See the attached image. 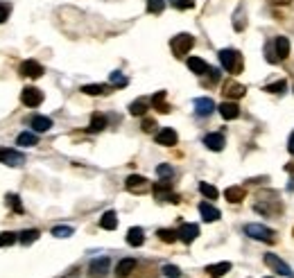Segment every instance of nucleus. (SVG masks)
<instances>
[{
  "label": "nucleus",
  "mask_w": 294,
  "mask_h": 278,
  "mask_svg": "<svg viewBox=\"0 0 294 278\" xmlns=\"http://www.w3.org/2000/svg\"><path fill=\"white\" fill-rule=\"evenodd\" d=\"M220 64H222V68H224L226 73H231V75L242 73V68H244L242 55H240L238 50H233V48H224V50H220Z\"/></svg>",
  "instance_id": "obj_1"
},
{
  "label": "nucleus",
  "mask_w": 294,
  "mask_h": 278,
  "mask_svg": "<svg viewBox=\"0 0 294 278\" xmlns=\"http://www.w3.org/2000/svg\"><path fill=\"white\" fill-rule=\"evenodd\" d=\"M192 46H194V39H192V34H176L174 39L170 41V48H172V52H174V57H185L190 50H192Z\"/></svg>",
  "instance_id": "obj_2"
},
{
  "label": "nucleus",
  "mask_w": 294,
  "mask_h": 278,
  "mask_svg": "<svg viewBox=\"0 0 294 278\" xmlns=\"http://www.w3.org/2000/svg\"><path fill=\"white\" fill-rule=\"evenodd\" d=\"M244 233H247L249 237H253V240L274 242V231L267 228V226H262V224H247V226H244Z\"/></svg>",
  "instance_id": "obj_3"
},
{
  "label": "nucleus",
  "mask_w": 294,
  "mask_h": 278,
  "mask_svg": "<svg viewBox=\"0 0 294 278\" xmlns=\"http://www.w3.org/2000/svg\"><path fill=\"white\" fill-rule=\"evenodd\" d=\"M265 264H267L269 269H274L276 273H283V276H287V278L294 276V271L289 269V264L283 262V260H280L276 253H265Z\"/></svg>",
  "instance_id": "obj_4"
},
{
  "label": "nucleus",
  "mask_w": 294,
  "mask_h": 278,
  "mask_svg": "<svg viewBox=\"0 0 294 278\" xmlns=\"http://www.w3.org/2000/svg\"><path fill=\"white\" fill-rule=\"evenodd\" d=\"M21 102L25 106H39L43 102V93L39 91L36 86H25L21 93Z\"/></svg>",
  "instance_id": "obj_5"
},
{
  "label": "nucleus",
  "mask_w": 294,
  "mask_h": 278,
  "mask_svg": "<svg viewBox=\"0 0 294 278\" xmlns=\"http://www.w3.org/2000/svg\"><path fill=\"white\" fill-rule=\"evenodd\" d=\"M176 235H179V240L183 242V244H192V242L197 240V235H199V226L197 224H181L179 231H176Z\"/></svg>",
  "instance_id": "obj_6"
},
{
  "label": "nucleus",
  "mask_w": 294,
  "mask_h": 278,
  "mask_svg": "<svg viewBox=\"0 0 294 278\" xmlns=\"http://www.w3.org/2000/svg\"><path fill=\"white\" fill-rule=\"evenodd\" d=\"M21 75L23 77H30V79H39L43 75V66L34 59H27L21 64Z\"/></svg>",
  "instance_id": "obj_7"
},
{
  "label": "nucleus",
  "mask_w": 294,
  "mask_h": 278,
  "mask_svg": "<svg viewBox=\"0 0 294 278\" xmlns=\"http://www.w3.org/2000/svg\"><path fill=\"white\" fill-rule=\"evenodd\" d=\"M0 163L12 165V168H18V165L25 163V156L16 150H0Z\"/></svg>",
  "instance_id": "obj_8"
},
{
  "label": "nucleus",
  "mask_w": 294,
  "mask_h": 278,
  "mask_svg": "<svg viewBox=\"0 0 294 278\" xmlns=\"http://www.w3.org/2000/svg\"><path fill=\"white\" fill-rule=\"evenodd\" d=\"M213 111H215V102H213L211 97H197V100H194V113H197L199 118L211 115Z\"/></svg>",
  "instance_id": "obj_9"
},
{
  "label": "nucleus",
  "mask_w": 294,
  "mask_h": 278,
  "mask_svg": "<svg viewBox=\"0 0 294 278\" xmlns=\"http://www.w3.org/2000/svg\"><path fill=\"white\" fill-rule=\"evenodd\" d=\"M176 141H179V136H176V131H174V129H170V127L161 129V131L156 133V143H158V145H163V147L176 145Z\"/></svg>",
  "instance_id": "obj_10"
},
{
  "label": "nucleus",
  "mask_w": 294,
  "mask_h": 278,
  "mask_svg": "<svg viewBox=\"0 0 294 278\" xmlns=\"http://www.w3.org/2000/svg\"><path fill=\"white\" fill-rule=\"evenodd\" d=\"M199 213H202L204 222H217V219L222 217L220 210H217L213 204H208V201H202V204H199Z\"/></svg>",
  "instance_id": "obj_11"
},
{
  "label": "nucleus",
  "mask_w": 294,
  "mask_h": 278,
  "mask_svg": "<svg viewBox=\"0 0 294 278\" xmlns=\"http://www.w3.org/2000/svg\"><path fill=\"white\" fill-rule=\"evenodd\" d=\"M224 93L229 100H240V97H244V93H247V88L242 86V84H238V82H226L224 84Z\"/></svg>",
  "instance_id": "obj_12"
},
{
  "label": "nucleus",
  "mask_w": 294,
  "mask_h": 278,
  "mask_svg": "<svg viewBox=\"0 0 294 278\" xmlns=\"http://www.w3.org/2000/svg\"><path fill=\"white\" fill-rule=\"evenodd\" d=\"M125 186L131 192H143V190H147V179L140 177V174H131V177H127Z\"/></svg>",
  "instance_id": "obj_13"
},
{
  "label": "nucleus",
  "mask_w": 294,
  "mask_h": 278,
  "mask_svg": "<svg viewBox=\"0 0 294 278\" xmlns=\"http://www.w3.org/2000/svg\"><path fill=\"white\" fill-rule=\"evenodd\" d=\"M220 115L224 120H235L240 115V106L235 102H222L220 104Z\"/></svg>",
  "instance_id": "obj_14"
},
{
  "label": "nucleus",
  "mask_w": 294,
  "mask_h": 278,
  "mask_svg": "<svg viewBox=\"0 0 294 278\" xmlns=\"http://www.w3.org/2000/svg\"><path fill=\"white\" fill-rule=\"evenodd\" d=\"M204 145L211 152H222L224 150V136H222V133H208V136L204 138Z\"/></svg>",
  "instance_id": "obj_15"
},
{
  "label": "nucleus",
  "mask_w": 294,
  "mask_h": 278,
  "mask_svg": "<svg viewBox=\"0 0 294 278\" xmlns=\"http://www.w3.org/2000/svg\"><path fill=\"white\" fill-rule=\"evenodd\" d=\"M145 242V233L140 226H131L129 231H127V244L129 246H140Z\"/></svg>",
  "instance_id": "obj_16"
},
{
  "label": "nucleus",
  "mask_w": 294,
  "mask_h": 278,
  "mask_svg": "<svg viewBox=\"0 0 294 278\" xmlns=\"http://www.w3.org/2000/svg\"><path fill=\"white\" fill-rule=\"evenodd\" d=\"M88 271H90V276H104V273L109 271V258H95L93 262H90V267H88Z\"/></svg>",
  "instance_id": "obj_17"
},
{
  "label": "nucleus",
  "mask_w": 294,
  "mask_h": 278,
  "mask_svg": "<svg viewBox=\"0 0 294 278\" xmlns=\"http://www.w3.org/2000/svg\"><path fill=\"white\" fill-rule=\"evenodd\" d=\"M224 197H226V201H231V204H240V201L247 197V192H244V188H240V186H231V188L224 190Z\"/></svg>",
  "instance_id": "obj_18"
},
{
  "label": "nucleus",
  "mask_w": 294,
  "mask_h": 278,
  "mask_svg": "<svg viewBox=\"0 0 294 278\" xmlns=\"http://www.w3.org/2000/svg\"><path fill=\"white\" fill-rule=\"evenodd\" d=\"M100 226H102L104 231H116V226H118V215H116V210H107V213L100 217Z\"/></svg>",
  "instance_id": "obj_19"
},
{
  "label": "nucleus",
  "mask_w": 294,
  "mask_h": 278,
  "mask_svg": "<svg viewBox=\"0 0 294 278\" xmlns=\"http://www.w3.org/2000/svg\"><path fill=\"white\" fill-rule=\"evenodd\" d=\"M50 127H52V120L45 118V115H34V118H32V129H34L36 133L50 131Z\"/></svg>",
  "instance_id": "obj_20"
},
{
  "label": "nucleus",
  "mask_w": 294,
  "mask_h": 278,
  "mask_svg": "<svg viewBox=\"0 0 294 278\" xmlns=\"http://www.w3.org/2000/svg\"><path fill=\"white\" fill-rule=\"evenodd\" d=\"M188 68L192 70L194 75H206V73H211L208 64H206L204 59H199V57H190V59H188Z\"/></svg>",
  "instance_id": "obj_21"
},
{
  "label": "nucleus",
  "mask_w": 294,
  "mask_h": 278,
  "mask_svg": "<svg viewBox=\"0 0 294 278\" xmlns=\"http://www.w3.org/2000/svg\"><path fill=\"white\" fill-rule=\"evenodd\" d=\"M134 269H136V260H134V258H125V260H120V262H118L116 273H118L120 278H127L131 271H134Z\"/></svg>",
  "instance_id": "obj_22"
},
{
  "label": "nucleus",
  "mask_w": 294,
  "mask_h": 278,
  "mask_svg": "<svg viewBox=\"0 0 294 278\" xmlns=\"http://www.w3.org/2000/svg\"><path fill=\"white\" fill-rule=\"evenodd\" d=\"M274 48H276L278 59H287V57H289V41H287V37H278V39H276Z\"/></svg>",
  "instance_id": "obj_23"
},
{
  "label": "nucleus",
  "mask_w": 294,
  "mask_h": 278,
  "mask_svg": "<svg viewBox=\"0 0 294 278\" xmlns=\"http://www.w3.org/2000/svg\"><path fill=\"white\" fill-rule=\"evenodd\" d=\"M104 127H107V118H104L102 113H93V115H90V124H88V131L90 133H100Z\"/></svg>",
  "instance_id": "obj_24"
},
{
  "label": "nucleus",
  "mask_w": 294,
  "mask_h": 278,
  "mask_svg": "<svg viewBox=\"0 0 294 278\" xmlns=\"http://www.w3.org/2000/svg\"><path fill=\"white\" fill-rule=\"evenodd\" d=\"M206 271L208 273H211V276H224V273L226 271H231V262H226V260H224V262H215V264H208V267H206Z\"/></svg>",
  "instance_id": "obj_25"
},
{
  "label": "nucleus",
  "mask_w": 294,
  "mask_h": 278,
  "mask_svg": "<svg viewBox=\"0 0 294 278\" xmlns=\"http://www.w3.org/2000/svg\"><path fill=\"white\" fill-rule=\"evenodd\" d=\"M36 143H39V138L32 131H23V133H18V138H16V145H21V147H32V145H36Z\"/></svg>",
  "instance_id": "obj_26"
},
{
  "label": "nucleus",
  "mask_w": 294,
  "mask_h": 278,
  "mask_svg": "<svg viewBox=\"0 0 294 278\" xmlns=\"http://www.w3.org/2000/svg\"><path fill=\"white\" fill-rule=\"evenodd\" d=\"M39 235H41V233L36 231V228H27V231H23L21 235H18V240H21V244L27 246V244H32V242L39 240Z\"/></svg>",
  "instance_id": "obj_27"
},
{
  "label": "nucleus",
  "mask_w": 294,
  "mask_h": 278,
  "mask_svg": "<svg viewBox=\"0 0 294 278\" xmlns=\"http://www.w3.org/2000/svg\"><path fill=\"white\" fill-rule=\"evenodd\" d=\"M152 104L156 106V109L161 111V113H167V111H170V106L165 104V91H158L156 95L152 97Z\"/></svg>",
  "instance_id": "obj_28"
},
{
  "label": "nucleus",
  "mask_w": 294,
  "mask_h": 278,
  "mask_svg": "<svg viewBox=\"0 0 294 278\" xmlns=\"http://www.w3.org/2000/svg\"><path fill=\"white\" fill-rule=\"evenodd\" d=\"M81 93H86V95H102V93H107V86H102V84H86V86H81Z\"/></svg>",
  "instance_id": "obj_29"
},
{
  "label": "nucleus",
  "mask_w": 294,
  "mask_h": 278,
  "mask_svg": "<svg viewBox=\"0 0 294 278\" xmlns=\"http://www.w3.org/2000/svg\"><path fill=\"white\" fill-rule=\"evenodd\" d=\"M158 237H161L165 244H172L174 240H179V235H176V231H172V228H161L158 231Z\"/></svg>",
  "instance_id": "obj_30"
},
{
  "label": "nucleus",
  "mask_w": 294,
  "mask_h": 278,
  "mask_svg": "<svg viewBox=\"0 0 294 278\" xmlns=\"http://www.w3.org/2000/svg\"><path fill=\"white\" fill-rule=\"evenodd\" d=\"M5 204H9V208H12L14 213H23V204H21V199H18V195H7L5 197Z\"/></svg>",
  "instance_id": "obj_31"
},
{
  "label": "nucleus",
  "mask_w": 294,
  "mask_h": 278,
  "mask_svg": "<svg viewBox=\"0 0 294 278\" xmlns=\"http://www.w3.org/2000/svg\"><path fill=\"white\" fill-rule=\"evenodd\" d=\"M199 190H202V195L204 197H208V199H217V188L215 186H211V183H199Z\"/></svg>",
  "instance_id": "obj_32"
},
{
  "label": "nucleus",
  "mask_w": 294,
  "mask_h": 278,
  "mask_svg": "<svg viewBox=\"0 0 294 278\" xmlns=\"http://www.w3.org/2000/svg\"><path fill=\"white\" fill-rule=\"evenodd\" d=\"M165 10V0H147V12L149 14H161Z\"/></svg>",
  "instance_id": "obj_33"
},
{
  "label": "nucleus",
  "mask_w": 294,
  "mask_h": 278,
  "mask_svg": "<svg viewBox=\"0 0 294 278\" xmlns=\"http://www.w3.org/2000/svg\"><path fill=\"white\" fill-rule=\"evenodd\" d=\"M145 111H147V104H145L143 100L131 102V104H129V113L131 115H145Z\"/></svg>",
  "instance_id": "obj_34"
},
{
  "label": "nucleus",
  "mask_w": 294,
  "mask_h": 278,
  "mask_svg": "<svg viewBox=\"0 0 294 278\" xmlns=\"http://www.w3.org/2000/svg\"><path fill=\"white\" fill-rule=\"evenodd\" d=\"M16 240H18V237H16V233H12V231L0 233V246H12Z\"/></svg>",
  "instance_id": "obj_35"
},
{
  "label": "nucleus",
  "mask_w": 294,
  "mask_h": 278,
  "mask_svg": "<svg viewBox=\"0 0 294 278\" xmlns=\"http://www.w3.org/2000/svg\"><path fill=\"white\" fill-rule=\"evenodd\" d=\"M285 88H287V84H285V79H278V82L269 84V86H265L267 93H283Z\"/></svg>",
  "instance_id": "obj_36"
},
{
  "label": "nucleus",
  "mask_w": 294,
  "mask_h": 278,
  "mask_svg": "<svg viewBox=\"0 0 294 278\" xmlns=\"http://www.w3.org/2000/svg\"><path fill=\"white\" fill-rule=\"evenodd\" d=\"M52 235L54 237H70L72 235V226H54Z\"/></svg>",
  "instance_id": "obj_37"
},
{
  "label": "nucleus",
  "mask_w": 294,
  "mask_h": 278,
  "mask_svg": "<svg viewBox=\"0 0 294 278\" xmlns=\"http://www.w3.org/2000/svg\"><path fill=\"white\" fill-rule=\"evenodd\" d=\"M170 3L176 10H192L194 7V0H170Z\"/></svg>",
  "instance_id": "obj_38"
},
{
  "label": "nucleus",
  "mask_w": 294,
  "mask_h": 278,
  "mask_svg": "<svg viewBox=\"0 0 294 278\" xmlns=\"http://www.w3.org/2000/svg\"><path fill=\"white\" fill-rule=\"evenodd\" d=\"M156 174H158V177H163V179H170L172 174H174V170H172V165L163 163V165H158V168H156Z\"/></svg>",
  "instance_id": "obj_39"
},
{
  "label": "nucleus",
  "mask_w": 294,
  "mask_h": 278,
  "mask_svg": "<svg viewBox=\"0 0 294 278\" xmlns=\"http://www.w3.org/2000/svg\"><path fill=\"white\" fill-rule=\"evenodd\" d=\"M265 57H267V61H269V64H276V61H278V55H276L274 43H269V46L265 48Z\"/></svg>",
  "instance_id": "obj_40"
},
{
  "label": "nucleus",
  "mask_w": 294,
  "mask_h": 278,
  "mask_svg": "<svg viewBox=\"0 0 294 278\" xmlns=\"http://www.w3.org/2000/svg\"><path fill=\"white\" fill-rule=\"evenodd\" d=\"M163 273H165L167 278H179L181 276L179 267H174V264H165V267H163Z\"/></svg>",
  "instance_id": "obj_41"
},
{
  "label": "nucleus",
  "mask_w": 294,
  "mask_h": 278,
  "mask_svg": "<svg viewBox=\"0 0 294 278\" xmlns=\"http://www.w3.org/2000/svg\"><path fill=\"white\" fill-rule=\"evenodd\" d=\"M111 84H116V86H125L127 77H122L120 70H116V73H111Z\"/></svg>",
  "instance_id": "obj_42"
},
{
  "label": "nucleus",
  "mask_w": 294,
  "mask_h": 278,
  "mask_svg": "<svg viewBox=\"0 0 294 278\" xmlns=\"http://www.w3.org/2000/svg\"><path fill=\"white\" fill-rule=\"evenodd\" d=\"M233 28L238 30H242L244 28V21H242V7H238V12H235V21H233Z\"/></svg>",
  "instance_id": "obj_43"
},
{
  "label": "nucleus",
  "mask_w": 294,
  "mask_h": 278,
  "mask_svg": "<svg viewBox=\"0 0 294 278\" xmlns=\"http://www.w3.org/2000/svg\"><path fill=\"white\" fill-rule=\"evenodd\" d=\"M9 12H12V7L7 3H0V23H5L9 19Z\"/></svg>",
  "instance_id": "obj_44"
},
{
  "label": "nucleus",
  "mask_w": 294,
  "mask_h": 278,
  "mask_svg": "<svg viewBox=\"0 0 294 278\" xmlns=\"http://www.w3.org/2000/svg\"><path fill=\"white\" fill-rule=\"evenodd\" d=\"M154 129H156V122H154V120H149V118H145L143 120V131L145 133H152Z\"/></svg>",
  "instance_id": "obj_45"
},
{
  "label": "nucleus",
  "mask_w": 294,
  "mask_h": 278,
  "mask_svg": "<svg viewBox=\"0 0 294 278\" xmlns=\"http://www.w3.org/2000/svg\"><path fill=\"white\" fill-rule=\"evenodd\" d=\"M287 150H289V154H294V133L289 136V141H287Z\"/></svg>",
  "instance_id": "obj_46"
},
{
  "label": "nucleus",
  "mask_w": 294,
  "mask_h": 278,
  "mask_svg": "<svg viewBox=\"0 0 294 278\" xmlns=\"http://www.w3.org/2000/svg\"><path fill=\"white\" fill-rule=\"evenodd\" d=\"M271 3H274V5H289L292 0H271Z\"/></svg>",
  "instance_id": "obj_47"
},
{
  "label": "nucleus",
  "mask_w": 294,
  "mask_h": 278,
  "mask_svg": "<svg viewBox=\"0 0 294 278\" xmlns=\"http://www.w3.org/2000/svg\"><path fill=\"white\" fill-rule=\"evenodd\" d=\"M287 188H289V190H294V179H289V186Z\"/></svg>",
  "instance_id": "obj_48"
}]
</instances>
